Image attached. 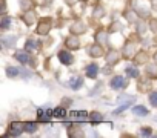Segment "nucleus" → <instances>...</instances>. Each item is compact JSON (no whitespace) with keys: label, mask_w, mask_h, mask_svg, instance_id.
<instances>
[{"label":"nucleus","mask_w":157,"mask_h":138,"mask_svg":"<svg viewBox=\"0 0 157 138\" xmlns=\"http://www.w3.org/2000/svg\"><path fill=\"white\" fill-rule=\"evenodd\" d=\"M19 5L22 11H26V9H36L37 2L36 0H19Z\"/></svg>","instance_id":"nucleus-35"},{"label":"nucleus","mask_w":157,"mask_h":138,"mask_svg":"<svg viewBox=\"0 0 157 138\" xmlns=\"http://www.w3.org/2000/svg\"><path fill=\"white\" fill-rule=\"evenodd\" d=\"M72 103H74V101H72V98H69V97H63L62 101H60V104L65 106V107H68V109H69V106H71Z\"/></svg>","instance_id":"nucleus-44"},{"label":"nucleus","mask_w":157,"mask_h":138,"mask_svg":"<svg viewBox=\"0 0 157 138\" xmlns=\"http://www.w3.org/2000/svg\"><path fill=\"white\" fill-rule=\"evenodd\" d=\"M36 115H37V121L40 124H52V109L49 107H39L36 111Z\"/></svg>","instance_id":"nucleus-8"},{"label":"nucleus","mask_w":157,"mask_h":138,"mask_svg":"<svg viewBox=\"0 0 157 138\" xmlns=\"http://www.w3.org/2000/svg\"><path fill=\"white\" fill-rule=\"evenodd\" d=\"M52 28H54V19L49 16H45V17H40L37 20L36 28H34V34L39 37H46V35H49Z\"/></svg>","instance_id":"nucleus-2"},{"label":"nucleus","mask_w":157,"mask_h":138,"mask_svg":"<svg viewBox=\"0 0 157 138\" xmlns=\"http://www.w3.org/2000/svg\"><path fill=\"white\" fill-rule=\"evenodd\" d=\"M108 31H109V34H116V32L123 31V25H122V22H120L119 19L111 20V23L108 25Z\"/></svg>","instance_id":"nucleus-33"},{"label":"nucleus","mask_w":157,"mask_h":138,"mask_svg":"<svg viewBox=\"0 0 157 138\" xmlns=\"http://www.w3.org/2000/svg\"><path fill=\"white\" fill-rule=\"evenodd\" d=\"M86 54L90 58L96 60V58H105V54H106V49H105V45H100L97 42L94 43H90L86 46Z\"/></svg>","instance_id":"nucleus-5"},{"label":"nucleus","mask_w":157,"mask_h":138,"mask_svg":"<svg viewBox=\"0 0 157 138\" xmlns=\"http://www.w3.org/2000/svg\"><path fill=\"white\" fill-rule=\"evenodd\" d=\"M13 57H14V60H17L22 66H28L29 64V61H31V52L29 51H26L25 48H22V49H17V51H14V54H13Z\"/></svg>","instance_id":"nucleus-16"},{"label":"nucleus","mask_w":157,"mask_h":138,"mask_svg":"<svg viewBox=\"0 0 157 138\" xmlns=\"http://www.w3.org/2000/svg\"><path fill=\"white\" fill-rule=\"evenodd\" d=\"M123 72H125L129 78H132V80H137V78L140 77V69H139V66H137V64H134L132 61H131V63H128V64L125 66Z\"/></svg>","instance_id":"nucleus-21"},{"label":"nucleus","mask_w":157,"mask_h":138,"mask_svg":"<svg viewBox=\"0 0 157 138\" xmlns=\"http://www.w3.org/2000/svg\"><path fill=\"white\" fill-rule=\"evenodd\" d=\"M29 69H31V67H29ZM29 69H28V67H25V66H23V67H20V77H22V78L29 80V78L33 77V72L29 71Z\"/></svg>","instance_id":"nucleus-42"},{"label":"nucleus","mask_w":157,"mask_h":138,"mask_svg":"<svg viewBox=\"0 0 157 138\" xmlns=\"http://www.w3.org/2000/svg\"><path fill=\"white\" fill-rule=\"evenodd\" d=\"M134 8H136V11L139 13V16H140V19H149L151 17V8H145V6H139V5H134Z\"/></svg>","instance_id":"nucleus-36"},{"label":"nucleus","mask_w":157,"mask_h":138,"mask_svg":"<svg viewBox=\"0 0 157 138\" xmlns=\"http://www.w3.org/2000/svg\"><path fill=\"white\" fill-rule=\"evenodd\" d=\"M152 61L157 64V51H154V54H152Z\"/></svg>","instance_id":"nucleus-47"},{"label":"nucleus","mask_w":157,"mask_h":138,"mask_svg":"<svg viewBox=\"0 0 157 138\" xmlns=\"http://www.w3.org/2000/svg\"><path fill=\"white\" fill-rule=\"evenodd\" d=\"M148 101H149V104H151V107H154V109H157V91H149L148 92Z\"/></svg>","instance_id":"nucleus-38"},{"label":"nucleus","mask_w":157,"mask_h":138,"mask_svg":"<svg viewBox=\"0 0 157 138\" xmlns=\"http://www.w3.org/2000/svg\"><path fill=\"white\" fill-rule=\"evenodd\" d=\"M143 74H145V77L151 78L152 82H155V80H157V64H155L154 61H152V63H148V64H145Z\"/></svg>","instance_id":"nucleus-24"},{"label":"nucleus","mask_w":157,"mask_h":138,"mask_svg":"<svg viewBox=\"0 0 157 138\" xmlns=\"http://www.w3.org/2000/svg\"><path fill=\"white\" fill-rule=\"evenodd\" d=\"M65 3H66V6L72 8V6H75V5H77V0H65Z\"/></svg>","instance_id":"nucleus-45"},{"label":"nucleus","mask_w":157,"mask_h":138,"mask_svg":"<svg viewBox=\"0 0 157 138\" xmlns=\"http://www.w3.org/2000/svg\"><path fill=\"white\" fill-rule=\"evenodd\" d=\"M69 120H72L74 123H86L90 121V112L82 109V111H69V115H68Z\"/></svg>","instance_id":"nucleus-14"},{"label":"nucleus","mask_w":157,"mask_h":138,"mask_svg":"<svg viewBox=\"0 0 157 138\" xmlns=\"http://www.w3.org/2000/svg\"><path fill=\"white\" fill-rule=\"evenodd\" d=\"M102 123H105L103 114L99 112V111H91V112H90V124H91L93 127H96V126H99V124H102Z\"/></svg>","instance_id":"nucleus-28"},{"label":"nucleus","mask_w":157,"mask_h":138,"mask_svg":"<svg viewBox=\"0 0 157 138\" xmlns=\"http://www.w3.org/2000/svg\"><path fill=\"white\" fill-rule=\"evenodd\" d=\"M152 132H154V129H152L151 126H142V127L139 129V135H140V136H151Z\"/></svg>","instance_id":"nucleus-39"},{"label":"nucleus","mask_w":157,"mask_h":138,"mask_svg":"<svg viewBox=\"0 0 157 138\" xmlns=\"http://www.w3.org/2000/svg\"><path fill=\"white\" fill-rule=\"evenodd\" d=\"M129 107H131V104H129V103H123V104H120L117 109H114V111H113V114H114V115H119V114H122V112L128 111Z\"/></svg>","instance_id":"nucleus-43"},{"label":"nucleus","mask_w":157,"mask_h":138,"mask_svg":"<svg viewBox=\"0 0 157 138\" xmlns=\"http://www.w3.org/2000/svg\"><path fill=\"white\" fill-rule=\"evenodd\" d=\"M108 86L113 89V91H125L128 86H129V77L125 74H116V75H111L109 82H108Z\"/></svg>","instance_id":"nucleus-3"},{"label":"nucleus","mask_w":157,"mask_h":138,"mask_svg":"<svg viewBox=\"0 0 157 138\" xmlns=\"http://www.w3.org/2000/svg\"><path fill=\"white\" fill-rule=\"evenodd\" d=\"M151 9L157 13V0H151Z\"/></svg>","instance_id":"nucleus-46"},{"label":"nucleus","mask_w":157,"mask_h":138,"mask_svg":"<svg viewBox=\"0 0 157 138\" xmlns=\"http://www.w3.org/2000/svg\"><path fill=\"white\" fill-rule=\"evenodd\" d=\"M83 83H85L83 77H80V75H72V77L69 78V82H68V86H69V89H72V91H78V89L83 88Z\"/></svg>","instance_id":"nucleus-25"},{"label":"nucleus","mask_w":157,"mask_h":138,"mask_svg":"<svg viewBox=\"0 0 157 138\" xmlns=\"http://www.w3.org/2000/svg\"><path fill=\"white\" fill-rule=\"evenodd\" d=\"M102 89H103V83H102V82L96 83V86H94V88H93V89L88 92V97H91V98H93V97H97V95H100V94H102Z\"/></svg>","instance_id":"nucleus-37"},{"label":"nucleus","mask_w":157,"mask_h":138,"mask_svg":"<svg viewBox=\"0 0 157 138\" xmlns=\"http://www.w3.org/2000/svg\"><path fill=\"white\" fill-rule=\"evenodd\" d=\"M136 101H137L136 95H129V94H120V95L117 97V100H116V103H117V104H122V103H129V104H134Z\"/></svg>","instance_id":"nucleus-34"},{"label":"nucleus","mask_w":157,"mask_h":138,"mask_svg":"<svg viewBox=\"0 0 157 138\" xmlns=\"http://www.w3.org/2000/svg\"><path fill=\"white\" fill-rule=\"evenodd\" d=\"M151 60H152V55H149V52L146 51V48H142V49L137 51V54L134 55V58H132L131 61H132L134 64H137V66H145V64H148Z\"/></svg>","instance_id":"nucleus-11"},{"label":"nucleus","mask_w":157,"mask_h":138,"mask_svg":"<svg viewBox=\"0 0 157 138\" xmlns=\"http://www.w3.org/2000/svg\"><path fill=\"white\" fill-rule=\"evenodd\" d=\"M151 78H142V77H139L137 78V85H136V88H137V91L139 92H142V94H148L149 91H152V89H149V85H151Z\"/></svg>","instance_id":"nucleus-23"},{"label":"nucleus","mask_w":157,"mask_h":138,"mask_svg":"<svg viewBox=\"0 0 157 138\" xmlns=\"http://www.w3.org/2000/svg\"><path fill=\"white\" fill-rule=\"evenodd\" d=\"M93 38H94V42H97V43H100V45H105V46H106V45L109 43V31H108V28L99 26V28L94 31Z\"/></svg>","instance_id":"nucleus-13"},{"label":"nucleus","mask_w":157,"mask_h":138,"mask_svg":"<svg viewBox=\"0 0 157 138\" xmlns=\"http://www.w3.org/2000/svg\"><path fill=\"white\" fill-rule=\"evenodd\" d=\"M19 19L22 20V23H25V26L31 28L37 23V13H36V9H26L19 14Z\"/></svg>","instance_id":"nucleus-10"},{"label":"nucleus","mask_w":157,"mask_h":138,"mask_svg":"<svg viewBox=\"0 0 157 138\" xmlns=\"http://www.w3.org/2000/svg\"><path fill=\"white\" fill-rule=\"evenodd\" d=\"M17 40H19V35L17 34H3L2 35V38H0V43H2V49H11V48H14L16 46V43H17Z\"/></svg>","instance_id":"nucleus-19"},{"label":"nucleus","mask_w":157,"mask_h":138,"mask_svg":"<svg viewBox=\"0 0 157 138\" xmlns=\"http://www.w3.org/2000/svg\"><path fill=\"white\" fill-rule=\"evenodd\" d=\"M100 71H102V67H100V66H99V63H96V61L86 63V64H85V67H83L85 77H86V78H90V80H96V78L99 77Z\"/></svg>","instance_id":"nucleus-12"},{"label":"nucleus","mask_w":157,"mask_h":138,"mask_svg":"<svg viewBox=\"0 0 157 138\" xmlns=\"http://www.w3.org/2000/svg\"><path fill=\"white\" fill-rule=\"evenodd\" d=\"M122 17H123L129 25H136V23L140 20V16H139V13L136 11L134 6H128V8H125V9L122 11Z\"/></svg>","instance_id":"nucleus-15"},{"label":"nucleus","mask_w":157,"mask_h":138,"mask_svg":"<svg viewBox=\"0 0 157 138\" xmlns=\"http://www.w3.org/2000/svg\"><path fill=\"white\" fill-rule=\"evenodd\" d=\"M37 37H39V35H31V37H26L23 48H25L26 51H29V52H37V51H42V48H43L45 45H43V42H42L40 38H37Z\"/></svg>","instance_id":"nucleus-7"},{"label":"nucleus","mask_w":157,"mask_h":138,"mask_svg":"<svg viewBox=\"0 0 157 138\" xmlns=\"http://www.w3.org/2000/svg\"><path fill=\"white\" fill-rule=\"evenodd\" d=\"M68 115H69V112H68V107H65V106H56L54 109H52V117L56 118V120H65V118H68Z\"/></svg>","instance_id":"nucleus-29"},{"label":"nucleus","mask_w":157,"mask_h":138,"mask_svg":"<svg viewBox=\"0 0 157 138\" xmlns=\"http://www.w3.org/2000/svg\"><path fill=\"white\" fill-rule=\"evenodd\" d=\"M122 58H123V57H122V51H119V49H116V48H109V49L106 51V54H105V61L109 63V64H113V66H116Z\"/></svg>","instance_id":"nucleus-18"},{"label":"nucleus","mask_w":157,"mask_h":138,"mask_svg":"<svg viewBox=\"0 0 157 138\" xmlns=\"http://www.w3.org/2000/svg\"><path fill=\"white\" fill-rule=\"evenodd\" d=\"M131 112H132V115H136L139 118H145V117L149 115V109L145 104H134L131 107Z\"/></svg>","instance_id":"nucleus-27"},{"label":"nucleus","mask_w":157,"mask_h":138,"mask_svg":"<svg viewBox=\"0 0 157 138\" xmlns=\"http://www.w3.org/2000/svg\"><path fill=\"white\" fill-rule=\"evenodd\" d=\"M40 126H42V124H40L37 120H34V121L26 120V121H25V130H26V133H29V135L37 133V132H39V129H40Z\"/></svg>","instance_id":"nucleus-30"},{"label":"nucleus","mask_w":157,"mask_h":138,"mask_svg":"<svg viewBox=\"0 0 157 138\" xmlns=\"http://www.w3.org/2000/svg\"><path fill=\"white\" fill-rule=\"evenodd\" d=\"M86 31H88V25L80 19L74 20V23H71V26H69V34L83 35V34H86Z\"/></svg>","instance_id":"nucleus-17"},{"label":"nucleus","mask_w":157,"mask_h":138,"mask_svg":"<svg viewBox=\"0 0 157 138\" xmlns=\"http://www.w3.org/2000/svg\"><path fill=\"white\" fill-rule=\"evenodd\" d=\"M140 40H142V37L137 35L136 32H132V34L125 40V43H123V46H122V49H120L123 60L131 61V60L134 58V55L137 54V45H140Z\"/></svg>","instance_id":"nucleus-1"},{"label":"nucleus","mask_w":157,"mask_h":138,"mask_svg":"<svg viewBox=\"0 0 157 138\" xmlns=\"http://www.w3.org/2000/svg\"><path fill=\"white\" fill-rule=\"evenodd\" d=\"M66 133L69 138H82L86 135L83 127H82V123H74L69 129H66Z\"/></svg>","instance_id":"nucleus-20"},{"label":"nucleus","mask_w":157,"mask_h":138,"mask_svg":"<svg viewBox=\"0 0 157 138\" xmlns=\"http://www.w3.org/2000/svg\"><path fill=\"white\" fill-rule=\"evenodd\" d=\"M11 26H13V17L3 14L2 19H0V31H2V32H8L11 29Z\"/></svg>","instance_id":"nucleus-31"},{"label":"nucleus","mask_w":157,"mask_h":138,"mask_svg":"<svg viewBox=\"0 0 157 138\" xmlns=\"http://www.w3.org/2000/svg\"><path fill=\"white\" fill-rule=\"evenodd\" d=\"M26 133L25 130V121H19V120H13L8 123L6 132L3 133V136H20Z\"/></svg>","instance_id":"nucleus-4"},{"label":"nucleus","mask_w":157,"mask_h":138,"mask_svg":"<svg viewBox=\"0 0 157 138\" xmlns=\"http://www.w3.org/2000/svg\"><path fill=\"white\" fill-rule=\"evenodd\" d=\"M134 26H136V31H134V32H136L137 35H140V37H145V34H146L148 29H149V25H148V20H146V19H140Z\"/></svg>","instance_id":"nucleus-26"},{"label":"nucleus","mask_w":157,"mask_h":138,"mask_svg":"<svg viewBox=\"0 0 157 138\" xmlns=\"http://www.w3.org/2000/svg\"><path fill=\"white\" fill-rule=\"evenodd\" d=\"M5 74L10 80H14L17 77H20V67L19 66H13V64H8L5 67Z\"/></svg>","instance_id":"nucleus-32"},{"label":"nucleus","mask_w":157,"mask_h":138,"mask_svg":"<svg viewBox=\"0 0 157 138\" xmlns=\"http://www.w3.org/2000/svg\"><path fill=\"white\" fill-rule=\"evenodd\" d=\"M113 72H114V66H113V64L106 63L105 66H102V71H100V74H103V75L109 77V75H113Z\"/></svg>","instance_id":"nucleus-41"},{"label":"nucleus","mask_w":157,"mask_h":138,"mask_svg":"<svg viewBox=\"0 0 157 138\" xmlns=\"http://www.w3.org/2000/svg\"><path fill=\"white\" fill-rule=\"evenodd\" d=\"M148 25H149V31L154 34V35H157V17H149L148 19Z\"/></svg>","instance_id":"nucleus-40"},{"label":"nucleus","mask_w":157,"mask_h":138,"mask_svg":"<svg viewBox=\"0 0 157 138\" xmlns=\"http://www.w3.org/2000/svg\"><path fill=\"white\" fill-rule=\"evenodd\" d=\"M63 46L68 48L69 51H78L82 48V42H80V35H75V34H69L63 38Z\"/></svg>","instance_id":"nucleus-9"},{"label":"nucleus","mask_w":157,"mask_h":138,"mask_svg":"<svg viewBox=\"0 0 157 138\" xmlns=\"http://www.w3.org/2000/svg\"><path fill=\"white\" fill-rule=\"evenodd\" d=\"M56 55H57V60L60 61V64H63V66H72L75 63V57H74L72 51H69L68 48L59 49Z\"/></svg>","instance_id":"nucleus-6"},{"label":"nucleus","mask_w":157,"mask_h":138,"mask_svg":"<svg viewBox=\"0 0 157 138\" xmlns=\"http://www.w3.org/2000/svg\"><path fill=\"white\" fill-rule=\"evenodd\" d=\"M106 16V9L102 3H96L93 6V13H91V19L93 20H102Z\"/></svg>","instance_id":"nucleus-22"},{"label":"nucleus","mask_w":157,"mask_h":138,"mask_svg":"<svg viewBox=\"0 0 157 138\" xmlns=\"http://www.w3.org/2000/svg\"><path fill=\"white\" fill-rule=\"evenodd\" d=\"M149 2H151V0H149Z\"/></svg>","instance_id":"nucleus-48"}]
</instances>
